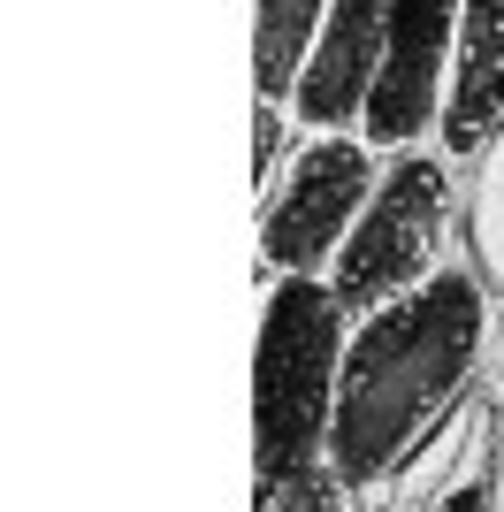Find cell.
I'll list each match as a JSON object with an SVG mask.
<instances>
[{
	"instance_id": "1",
	"label": "cell",
	"mask_w": 504,
	"mask_h": 512,
	"mask_svg": "<svg viewBox=\"0 0 504 512\" xmlns=\"http://www.w3.org/2000/svg\"><path fill=\"white\" fill-rule=\"evenodd\" d=\"M504 344V299L482 283L474 260H451L413 299H390L352 321L344 383H336L329 428V482L352 497H375L390 474L436 436L451 413L489 383Z\"/></svg>"
},
{
	"instance_id": "2",
	"label": "cell",
	"mask_w": 504,
	"mask_h": 512,
	"mask_svg": "<svg viewBox=\"0 0 504 512\" xmlns=\"http://www.w3.org/2000/svg\"><path fill=\"white\" fill-rule=\"evenodd\" d=\"M352 314L329 283H268L252 321V490L306 482L329 467L336 383H344Z\"/></svg>"
},
{
	"instance_id": "3",
	"label": "cell",
	"mask_w": 504,
	"mask_h": 512,
	"mask_svg": "<svg viewBox=\"0 0 504 512\" xmlns=\"http://www.w3.org/2000/svg\"><path fill=\"white\" fill-rule=\"evenodd\" d=\"M459 253H466V169L451 153H398V161H382L375 199L359 207L352 237L329 268V291L359 321L390 299H413Z\"/></svg>"
},
{
	"instance_id": "4",
	"label": "cell",
	"mask_w": 504,
	"mask_h": 512,
	"mask_svg": "<svg viewBox=\"0 0 504 512\" xmlns=\"http://www.w3.org/2000/svg\"><path fill=\"white\" fill-rule=\"evenodd\" d=\"M382 153L359 130H321L298 138V153L283 161L268 192L252 199V260L268 283H329L344 237H352L359 207L375 199Z\"/></svg>"
},
{
	"instance_id": "5",
	"label": "cell",
	"mask_w": 504,
	"mask_h": 512,
	"mask_svg": "<svg viewBox=\"0 0 504 512\" xmlns=\"http://www.w3.org/2000/svg\"><path fill=\"white\" fill-rule=\"evenodd\" d=\"M451 69H459V0H398L375 92L359 107V138L382 161L436 153L443 115H451Z\"/></svg>"
},
{
	"instance_id": "6",
	"label": "cell",
	"mask_w": 504,
	"mask_h": 512,
	"mask_svg": "<svg viewBox=\"0 0 504 512\" xmlns=\"http://www.w3.org/2000/svg\"><path fill=\"white\" fill-rule=\"evenodd\" d=\"M359 512H504V344L489 383L405 459Z\"/></svg>"
},
{
	"instance_id": "7",
	"label": "cell",
	"mask_w": 504,
	"mask_h": 512,
	"mask_svg": "<svg viewBox=\"0 0 504 512\" xmlns=\"http://www.w3.org/2000/svg\"><path fill=\"white\" fill-rule=\"evenodd\" d=\"M390 16H398V0H329L321 39H314V54H306V69H298L291 100H283L306 138H321V130H359V107H367L375 69H382Z\"/></svg>"
},
{
	"instance_id": "8",
	"label": "cell",
	"mask_w": 504,
	"mask_h": 512,
	"mask_svg": "<svg viewBox=\"0 0 504 512\" xmlns=\"http://www.w3.org/2000/svg\"><path fill=\"white\" fill-rule=\"evenodd\" d=\"M497 123H504V0H459V69H451V115H443L436 153H451L466 169Z\"/></svg>"
},
{
	"instance_id": "9",
	"label": "cell",
	"mask_w": 504,
	"mask_h": 512,
	"mask_svg": "<svg viewBox=\"0 0 504 512\" xmlns=\"http://www.w3.org/2000/svg\"><path fill=\"white\" fill-rule=\"evenodd\" d=\"M329 0H252V100H291Z\"/></svg>"
},
{
	"instance_id": "10",
	"label": "cell",
	"mask_w": 504,
	"mask_h": 512,
	"mask_svg": "<svg viewBox=\"0 0 504 512\" xmlns=\"http://www.w3.org/2000/svg\"><path fill=\"white\" fill-rule=\"evenodd\" d=\"M466 260L482 268V283L504 299V123L466 161Z\"/></svg>"
},
{
	"instance_id": "11",
	"label": "cell",
	"mask_w": 504,
	"mask_h": 512,
	"mask_svg": "<svg viewBox=\"0 0 504 512\" xmlns=\"http://www.w3.org/2000/svg\"><path fill=\"white\" fill-rule=\"evenodd\" d=\"M298 138H306V130L291 123V107H283V100H252V199L283 176V161L298 153Z\"/></svg>"
},
{
	"instance_id": "12",
	"label": "cell",
	"mask_w": 504,
	"mask_h": 512,
	"mask_svg": "<svg viewBox=\"0 0 504 512\" xmlns=\"http://www.w3.org/2000/svg\"><path fill=\"white\" fill-rule=\"evenodd\" d=\"M252 512H359V497L329 474H306V482H275V490H252Z\"/></svg>"
}]
</instances>
